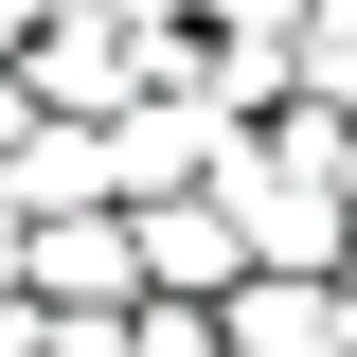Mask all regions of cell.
I'll use <instances>...</instances> for the list:
<instances>
[{"label": "cell", "instance_id": "5b68a950", "mask_svg": "<svg viewBox=\"0 0 357 357\" xmlns=\"http://www.w3.org/2000/svg\"><path fill=\"white\" fill-rule=\"evenodd\" d=\"M18 143H36V126H18V89H0V161H18Z\"/></svg>", "mask_w": 357, "mask_h": 357}, {"label": "cell", "instance_id": "3957f363", "mask_svg": "<svg viewBox=\"0 0 357 357\" xmlns=\"http://www.w3.org/2000/svg\"><path fill=\"white\" fill-rule=\"evenodd\" d=\"M126 357H232V340H215L197 304H143V321H126Z\"/></svg>", "mask_w": 357, "mask_h": 357}, {"label": "cell", "instance_id": "6da1fadb", "mask_svg": "<svg viewBox=\"0 0 357 357\" xmlns=\"http://www.w3.org/2000/svg\"><path fill=\"white\" fill-rule=\"evenodd\" d=\"M232 268H250V232H232V215H143V286L197 304V286H232Z\"/></svg>", "mask_w": 357, "mask_h": 357}, {"label": "cell", "instance_id": "277c9868", "mask_svg": "<svg viewBox=\"0 0 357 357\" xmlns=\"http://www.w3.org/2000/svg\"><path fill=\"white\" fill-rule=\"evenodd\" d=\"M0 36H54V0H0Z\"/></svg>", "mask_w": 357, "mask_h": 357}, {"label": "cell", "instance_id": "8992f818", "mask_svg": "<svg viewBox=\"0 0 357 357\" xmlns=\"http://www.w3.org/2000/svg\"><path fill=\"white\" fill-rule=\"evenodd\" d=\"M0 286H18V215H0Z\"/></svg>", "mask_w": 357, "mask_h": 357}, {"label": "cell", "instance_id": "7a4b0ae2", "mask_svg": "<svg viewBox=\"0 0 357 357\" xmlns=\"http://www.w3.org/2000/svg\"><path fill=\"white\" fill-rule=\"evenodd\" d=\"M126 268H143V232H107V215H89V232H36V286H54V304H126Z\"/></svg>", "mask_w": 357, "mask_h": 357}]
</instances>
